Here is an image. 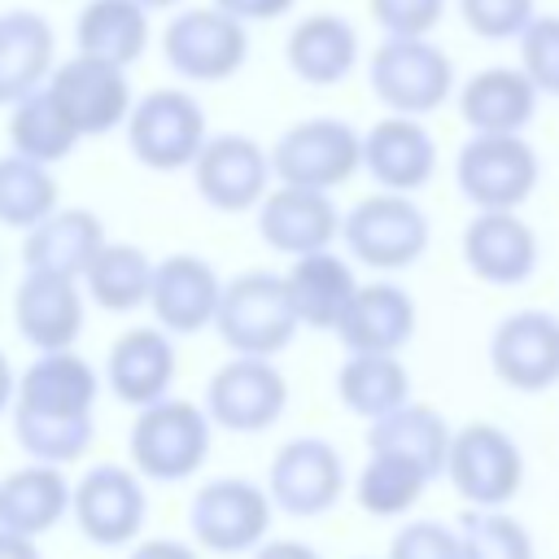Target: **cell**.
Wrapping results in <instances>:
<instances>
[{"label": "cell", "mask_w": 559, "mask_h": 559, "mask_svg": "<svg viewBox=\"0 0 559 559\" xmlns=\"http://www.w3.org/2000/svg\"><path fill=\"white\" fill-rule=\"evenodd\" d=\"M210 131H205V109L192 92L183 87H157L144 92L131 105L127 118V144L135 153L140 166L148 170H192L197 153L205 148Z\"/></svg>", "instance_id": "52a82bcc"}, {"label": "cell", "mask_w": 559, "mask_h": 559, "mask_svg": "<svg viewBox=\"0 0 559 559\" xmlns=\"http://www.w3.org/2000/svg\"><path fill=\"white\" fill-rule=\"evenodd\" d=\"M57 210V179L44 162L9 153L0 157V227L31 231Z\"/></svg>", "instance_id": "8d00e7d4"}, {"label": "cell", "mask_w": 559, "mask_h": 559, "mask_svg": "<svg viewBox=\"0 0 559 559\" xmlns=\"http://www.w3.org/2000/svg\"><path fill=\"white\" fill-rule=\"evenodd\" d=\"M253 559H323L314 546L297 542V537H280V542H262L253 550Z\"/></svg>", "instance_id": "bcb514c9"}, {"label": "cell", "mask_w": 559, "mask_h": 559, "mask_svg": "<svg viewBox=\"0 0 559 559\" xmlns=\"http://www.w3.org/2000/svg\"><path fill=\"white\" fill-rule=\"evenodd\" d=\"M153 271H157V262H153L140 245L109 240V245L96 253V262L87 266L83 288H87V297H92L100 310H109V314H131V310L148 306Z\"/></svg>", "instance_id": "836d02e7"}, {"label": "cell", "mask_w": 559, "mask_h": 559, "mask_svg": "<svg viewBox=\"0 0 559 559\" xmlns=\"http://www.w3.org/2000/svg\"><path fill=\"white\" fill-rule=\"evenodd\" d=\"M148 13L140 0H87L74 22L79 52L105 57L114 66H135L148 48Z\"/></svg>", "instance_id": "1f68e13d"}, {"label": "cell", "mask_w": 559, "mask_h": 559, "mask_svg": "<svg viewBox=\"0 0 559 559\" xmlns=\"http://www.w3.org/2000/svg\"><path fill=\"white\" fill-rule=\"evenodd\" d=\"M210 437H214V419L205 415L201 402L162 397L153 406H140V415L131 419L127 454L144 480L179 485L201 472L210 454Z\"/></svg>", "instance_id": "6da1fadb"}, {"label": "cell", "mask_w": 559, "mask_h": 559, "mask_svg": "<svg viewBox=\"0 0 559 559\" xmlns=\"http://www.w3.org/2000/svg\"><path fill=\"white\" fill-rule=\"evenodd\" d=\"M13 437H17L22 454L66 467V463L87 454V445L96 437V419L92 415L66 419V415H22V411H13Z\"/></svg>", "instance_id": "74e56055"}, {"label": "cell", "mask_w": 559, "mask_h": 559, "mask_svg": "<svg viewBox=\"0 0 559 559\" xmlns=\"http://www.w3.org/2000/svg\"><path fill=\"white\" fill-rule=\"evenodd\" d=\"M0 559H44V555H39V546H35V537H26V533H9V528H0Z\"/></svg>", "instance_id": "7dc6e473"}, {"label": "cell", "mask_w": 559, "mask_h": 559, "mask_svg": "<svg viewBox=\"0 0 559 559\" xmlns=\"http://www.w3.org/2000/svg\"><path fill=\"white\" fill-rule=\"evenodd\" d=\"M367 13L384 35H432L445 17V0H367Z\"/></svg>", "instance_id": "7bdbcfd3"}, {"label": "cell", "mask_w": 559, "mask_h": 559, "mask_svg": "<svg viewBox=\"0 0 559 559\" xmlns=\"http://www.w3.org/2000/svg\"><path fill=\"white\" fill-rule=\"evenodd\" d=\"M275 166H271V148H262L253 135L240 131H223L210 135L205 148L192 162V183L197 197L218 210V214H245L258 210L262 197L271 192Z\"/></svg>", "instance_id": "4fadbf2b"}, {"label": "cell", "mask_w": 559, "mask_h": 559, "mask_svg": "<svg viewBox=\"0 0 559 559\" xmlns=\"http://www.w3.org/2000/svg\"><path fill=\"white\" fill-rule=\"evenodd\" d=\"M297 328H301V319H297V306L288 293V275L245 271V275L223 284L214 332L223 336V345L231 354L275 358L280 349L293 345Z\"/></svg>", "instance_id": "277c9868"}, {"label": "cell", "mask_w": 559, "mask_h": 559, "mask_svg": "<svg viewBox=\"0 0 559 559\" xmlns=\"http://www.w3.org/2000/svg\"><path fill=\"white\" fill-rule=\"evenodd\" d=\"M13 323L17 336L35 349H74L83 336V293L79 280L52 271H26L13 288Z\"/></svg>", "instance_id": "ac0fdd59"}, {"label": "cell", "mask_w": 559, "mask_h": 559, "mask_svg": "<svg viewBox=\"0 0 559 559\" xmlns=\"http://www.w3.org/2000/svg\"><path fill=\"white\" fill-rule=\"evenodd\" d=\"M537 0H459V17L476 39L502 44V39H520L524 26L537 17Z\"/></svg>", "instance_id": "ab89813d"}, {"label": "cell", "mask_w": 559, "mask_h": 559, "mask_svg": "<svg viewBox=\"0 0 559 559\" xmlns=\"http://www.w3.org/2000/svg\"><path fill=\"white\" fill-rule=\"evenodd\" d=\"M70 520L92 546H131L148 520V489L135 467L96 463L74 480Z\"/></svg>", "instance_id": "8fae6325"}, {"label": "cell", "mask_w": 559, "mask_h": 559, "mask_svg": "<svg viewBox=\"0 0 559 559\" xmlns=\"http://www.w3.org/2000/svg\"><path fill=\"white\" fill-rule=\"evenodd\" d=\"M214 4L240 22H271V17H284L297 0H214Z\"/></svg>", "instance_id": "ee69618b"}, {"label": "cell", "mask_w": 559, "mask_h": 559, "mask_svg": "<svg viewBox=\"0 0 559 559\" xmlns=\"http://www.w3.org/2000/svg\"><path fill=\"white\" fill-rule=\"evenodd\" d=\"M489 367L515 393H546L559 384V314L511 310L489 332Z\"/></svg>", "instance_id": "2e32d148"}, {"label": "cell", "mask_w": 559, "mask_h": 559, "mask_svg": "<svg viewBox=\"0 0 559 559\" xmlns=\"http://www.w3.org/2000/svg\"><path fill=\"white\" fill-rule=\"evenodd\" d=\"M445 476L467 507H507L524 485V454L507 428L472 419L454 428Z\"/></svg>", "instance_id": "30bf717a"}, {"label": "cell", "mask_w": 559, "mask_h": 559, "mask_svg": "<svg viewBox=\"0 0 559 559\" xmlns=\"http://www.w3.org/2000/svg\"><path fill=\"white\" fill-rule=\"evenodd\" d=\"M358 31L341 13H310L288 31V70L310 87H336L358 66Z\"/></svg>", "instance_id": "4316f807"}, {"label": "cell", "mask_w": 559, "mask_h": 559, "mask_svg": "<svg viewBox=\"0 0 559 559\" xmlns=\"http://www.w3.org/2000/svg\"><path fill=\"white\" fill-rule=\"evenodd\" d=\"M463 559H537L528 528L502 507H472L459 520Z\"/></svg>", "instance_id": "f35d334b"}, {"label": "cell", "mask_w": 559, "mask_h": 559, "mask_svg": "<svg viewBox=\"0 0 559 559\" xmlns=\"http://www.w3.org/2000/svg\"><path fill=\"white\" fill-rule=\"evenodd\" d=\"M428 472L415 467L411 459L402 454H384V450H371V459L362 463L358 480H354V498L367 515H380V520H393V515H406L424 489H428Z\"/></svg>", "instance_id": "d590c367"}, {"label": "cell", "mask_w": 559, "mask_h": 559, "mask_svg": "<svg viewBox=\"0 0 559 559\" xmlns=\"http://www.w3.org/2000/svg\"><path fill=\"white\" fill-rule=\"evenodd\" d=\"M459 245H463L467 271L493 288L528 284L542 262L537 231L528 227V218H520V210H476Z\"/></svg>", "instance_id": "e0dca14e"}, {"label": "cell", "mask_w": 559, "mask_h": 559, "mask_svg": "<svg viewBox=\"0 0 559 559\" xmlns=\"http://www.w3.org/2000/svg\"><path fill=\"white\" fill-rule=\"evenodd\" d=\"M271 493L245 476H214L188 502L192 542L210 555H253L271 528Z\"/></svg>", "instance_id": "8992f818"}, {"label": "cell", "mask_w": 559, "mask_h": 559, "mask_svg": "<svg viewBox=\"0 0 559 559\" xmlns=\"http://www.w3.org/2000/svg\"><path fill=\"white\" fill-rule=\"evenodd\" d=\"M70 498H74V485L66 480V472L57 463L31 459L26 467L0 480V528L44 537L70 515Z\"/></svg>", "instance_id": "f1b7e54d"}, {"label": "cell", "mask_w": 559, "mask_h": 559, "mask_svg": "<svg viewBox=\"0 0 559 559\" xmlns=\"http://www.w3.org/2000/svg\"><path fill=\"white\" fill-rule=\"evenodd\" d=\"M52 100L61 105V114L79 127V135H105L114 127H127L131 118V83H127V66H114L105 57L92 52H74L70 61H61L48 79Z\"/></svg>", "instance_id": "9a60e30c"}, {"label": "cell", "mask_w": 559, "mask_h": 559, "mask_svg": "<svg viewBox=\"0 0 559 559\" xmlns=\"http://www.w3.org/2000/svg\"><path fill=\"white\" fill-rule=\"evenodd\" d=\"M13 114H9V144H13V153H22V157H35V162H44V166H57V162H66L74 148H79V127L61 114V105L52 100V92H48V83L39 87V92H31V96H22L17 105H9Z\"/></svg>", "instance_id": "e575fe53"}, {"label": "cell", "mask_w": 559, "mask_h": 559, "mask_svg": "<svg viewBox=\"0 0 559 559\" xmlns=\"http://www.w3.org/2000/svg\"><path fill=\"white\" fill-rule=\"evenodd\" d=\"M105 223L83 210V205H70V210H52L44 223H35L22 240V266L26 271H52V275H70V280H83L87 266L96 262V253L105 249Z\"/></svg>", "instance_id": "484cf974"}, {"label": "cell", "mask_w": 559, "mask_h": 559, "mask_svg": "<svg viewBox=\"0 0 559 559\" xmlns=\"http://www.w3.org/2000/svg\"><path fill=\"white\" fill-rule=\"evenodd\" d=\"M201 406L223 432H266L288 411V380L271 358L231 354L205 380Z\"/></svg>", "instance_id": "7c38bea8"}, {"label": "cell", "mask_w": 559, "mask_h": 559, "mask_svg": "<svg viewBox=\"0 0 559 559\" xmlns=\"http://www.w3.org/2000/svg\"><path fill=\"white\" fill-rule=\"evenodd\" d=\"M341 218L345 214L332 205L328 192L280 183L258 205V236H262L266 249L301 258V253H314V249H332V240L341 236Z\"/></svg>", "instance_id": "d6986e66"}, {"label": "cell", "mask_w": 559, "mask_h": 559, "mask_svg": "<svg viewBox=\"0 0 559 559\" xmlns=\"http://www.w3.org/2000/svg\"><path fill=\"white\" fill-rule=\"evenodd\" d=\"M166 66L188 83H223L249 61V31L218 4L179 9L162 31Z\"/></svg>", "instance_id": "ba28073f"}, {"label": "cell", "mask_w": 559, "mask_h": 559, "mask_svg": "<svg viewBox=\"0 0 559 559\" xmlns=\"http://www.w3.org/2000/svg\"><path fill=\"white\" fill-rule=\"evenodd\" d=\"M218 301H223V280H218V271L205 258H197V253H170V258L157 262L148 310L157 314V323L166 332L197 336V332L214 328Z\"/></svg>", "instance_id": "ffe728a7"}, {"label": "cell", "mask_w": 559, "mask_h": 559, "mask_svg": "<svg viewBox=\"0 0 559 559\" xmlns=\"http://www.w3.org/2000/svg\"><path fill=\"white\" fill-rule=\"evenodd\" d=\"M389 559H463V537L441 520H411L393 533Z\"/></svg>", "instance_id": "b9f144b4"}, {"label": "cell", "mask_w": 559, "mask_h": 559, "mask_svg": "<svg viewBox=\"0 0 559 559\" xmlns=\"http://www.w3.org/2000/svg\"><path fill=\"white\" fill-rule=\"evenodd\" d=\"M57 70V35L48 17L31 9L0 13V105H17L39 92Z\"/></svg>", "instance_id": "83f0119b"}, {"label": "cell", "mask_w": 559, "mask_h": 559, "mask_svg": "<svg viewBox=\"0 0 559 559\" xmlns=\"http://www.w3.org/2000/svg\"><path fill=\"white\" fill-rule=\"evenodd\" d=\"M127 559H201V555L175 537H148V542H135Z\"/></svg>", "instance_id": "f6af8a7d"}, {"label": "cell", "mask_w": 559, "mask_h": 559, "mask_svg": "<svg viewBox=\"0 0 559 559\" xmlns=\"http://www.w3.org/2000/svg\"><path fill=\"white\" fill-rule=\"evenodd\" d=\"M96 397H100L96 367L74 349H48V354H35L31 367L17 376L13 411L83 419V415L96 411Z\"/></svg>", "instance_id": "cb8c5ba5"}, {"label": "cell", "mask_w": 559, "mask_h": 559, "mask_svg": "<svg viewBox=\"0 0 559 559\" xmlns=\"http://www.w3.org/2000/svg\"><path fill=\"white\" fill-rule=\"evenodd\" d=\"M271 166L280 183L332 192L362 170V135L345 118H306L271 144Z\"/></svg>", "instance_id": "9c48e42d"}, {"label": "cell", "mask_w": 559, "mask_h": 559, "mask_svg": "<svg viewBox=\"0 0 559 559\" xmlns=\"http://www.w3.org/2000/svg\"><path fill=\"white\" fill-rule=\"evenodd\" d=\"M179 358H175V332H166L162 323L153 328H127L109 358H105V384L118 402L127 406H153L162 397H170Z\"/></svg>", "instance_id": "7402d4cb"}, {"label": "cell", "mask_w": 559, "mask_h": 559, "mask_svg": "<svg viewBox=\"0 0 559 559\" xmlns=\"http://www.w3.org/2000/svg\"><path fill=\"white\" fill-rule=\"evenodd\" d=\"M140 4H144V9H175L179 0H140Z\"/></svg>", "instance_id": "681fc988"}, {"label": "cell", "mask_w": 559, "mask_h": 559, "mask_svg": "<svg viewBox=\"0 0 559 559\" xmlns=\"http://www.w3.org/2000/svg\"><path fill=\"white\" fill-rule=\"evenodd\" d=\"M341 240H345L349 258L371 271H406L428 253L432 223L411 201V192L380 188L376 197H362L341 218Z\"/></svg>", "instance_id": "5b68a950"}, {"label": "cell", "mask_w": 559, "mask_h": 559, "mask_svg": "<svg viewBox=\"0 0 559 559\" xmlns=\"http://www.w3.org/2000/svg\"><path fill=\"white\" fill-rule=\"evenodd\" d=\"M362 170L384 192H419L437 175V140L424 118L384 114L362 131Z\"/></svg>", "instance_id": "44dd1931"}, {"label": "cell", "mask_w": 559, "mask_h": 559, "mask_svg": "<svg viewBox=\"0 0 559 559\" xmlns=\"http://www.w3.org/2000/svg\"><path fill=\"white\" fill-rule=\"evenodd\" d=\"M288 293H293V306H297L301 328L336 332L349 297L358 293V275H354V266L336 249H314V253L293 258V266H288Z\"/></svg>", "instance_id": "f546056e"}, {"label": "cell", "mask_w": 559, "mask_h": 559, "mask_svg": "<svg viewBox=\"0 0 559 559\" xmlns=\"http://www.w3.org/2000/svg\"><path fill=\"white\" fill-rule=\"evenodd\" d=\"M336 397L358 419H380L411 402V371L397 354H345L336 367Z\"/></svg>", "instance_id": "d6a6232c"}, {"label": "cell", "mask_w": 559, "mask_h": 559, "mask_svg": "<svg viewBox=\"0 0 559 559\" xmlns=\"http://www.w3.org/2000/svg\"><path fill=\"white\" fill-rule=\"evenodd\" d=\"M13 397H17V376H13V367H9V358L0 349V415L13 411Z\"/></svg>", "instance_id": "c3c4849f"}, {"label": "cell", "mask_w": 559, "mask_h": 559, "mask_svg": "<svg viewBox=\"0 0 559 559\" xmlns=\"http://www.w3.org/2000/svg\"><path fill=\"white\" fill-rule=\"evenodd\" d=\"M266 493L275 511L314 520L328 515L345 493V463L341 450L323 437H293L275 450L266 467Z\"/></svg>", "instance_id": "5bb4252c"}, {"label": "cell", "mask_w": 559, "mask_h": 559, "mask_svg": "<svg viewBox=\"0 0 559 559\" xmlns=\"http://www.w3.org/2000/svg\"><path fill=\"white\" fill-rule=\"evenodd\" d=\"M415 297L402 284L376 280L358 284V293L349 297L336 323V341L345 345V354H402L415 336Z\"/></svg>", "instance_id": "603a6c76"}, {"label": "cell", "mask_w": 559, "mask_h": 559, "mask_svg": "<svg viewBox=\"0 0 559 559\" xmlns=\"http://www.w3.org/2000/svg\"><path fill=\"white\" fill-rule=\"evenodd\" d=\"M367 83L389 114L411 118L437 114L459 92L450 52L428 35H384L367 61Z\"/></svg>", "instance_id": "7a4b0ae2"}, {"label": "cell", "mask_w": 559, "mask_h": 559, "mask_svg": "<svg viewBox=\"0 0 559 559\" xmlns=\"http://www.w3.org/2000/svg\"><path fill=\"white\" fill-rule=\"evenodd\" d=\"M515 44H520V66L528 70L537 92L559 100V13H537Z\"/></svg>", "instance_id": "60d3db41"}, {"label": "cell", "mask_w": 559, "mask_h": 559, "mask_svg": "<svg viewBox=\"0 0 559 559\" xmlns=\"http://www.w3.org/2000/svg\"><path fill=\"white\" fill-rule=\"evenodd\" d=\"M454 183L472 210H520L542 183V157L524 131H472L454 153Z\"/></svg>", "instance_id": "3957f363"}, {"label": "cell", "mask_w": 559, "mask_h": 559, "mask_svg": "<svg viewBox=\"0 0 559 559\" xmlns=\"http://www.w3.org/2000/svg\"><path fill=\"white\" fill-rule=\"evenodd\" d=\"M450 441H454V428L445 424V415L437 406H424V402H402L397 411L367 424V450L402 454L415 467H424L432 480L445 476Z\"/></svg>", "instance_id": "4dcf8cb0"}, {"label": "cell", "mask_w": 559, "mask_h": 559, "mask_svg": "<svg viewBox=\"0 0 559 559\" xmlns=\"http://www.w3.org/2000/svg\"><path fill=\"white\" fill-rule=\"evenodd\" d=\"M459 118L467 131H528L546 100L524 66H485L459 83Z\"/></svg>", "instance_id": "d4e9b609"}]
</instances>
